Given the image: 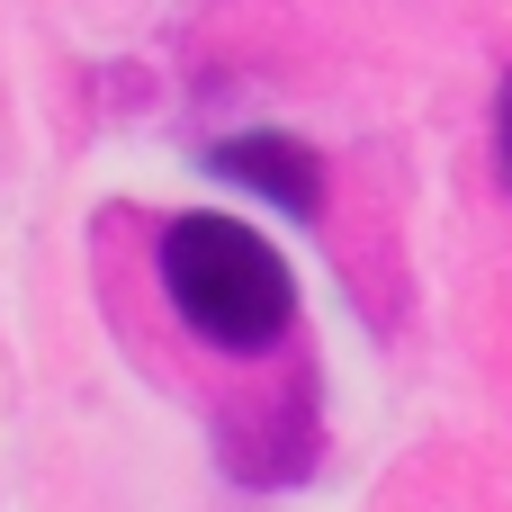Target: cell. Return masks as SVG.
<instances>
[{"label":"cell","instance_id":"obj_1","mask_svg":"<svg viewBox=\"0 0 512 512\" xmlns=\"http://www.w3.org/2000/svg\"><path fill=\"white\" fill-rule=\"evenodd\" d=\"M153 279L180 315V333H198L225 360H270L297 342V279L270 252V234H252L243 216L189 207L153 234Z\"/></svg>","mask_w":512,"mask_h":512},{"label":"cell","instance_id":"obj_2","mask_svg":"<svg viewBox=\"0 0 512 512\" xmlns=\"http://www.w3.org/2000/svg\"><path fill=\"white\" fill-rule=\"evenodd\" d=\"M207 171H225V180L261 189V198H270V207H288V216H324V162H315L297 135H234V144H216V153H207Z\"/></svg>","mask_w":512,"mask_h":512},{"label":"cell","instance_id":"obj_3","mask_svg":"<svg viewBox=\"0 0 512 512\" xmlns=\"http://www.w3.org/2000/svg\"><path fill=\"white\" fill-rule=\"evenodd\" d=\"M495 162H504V189H512V72H504V99H495Z\"/></svg>","mask_w":512,"mask_h":512}]
</instances>
